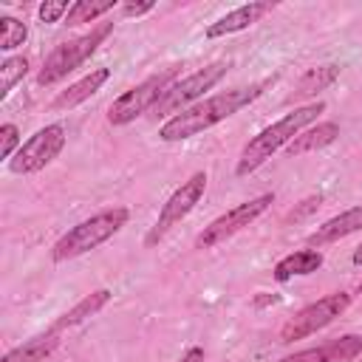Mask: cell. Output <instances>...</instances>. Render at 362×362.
Segmentation results:
<instances>
[{"instance_id":"cell-3","label":"cell","mask_w":362,"mask_h":362,"mask_svg":"<svg viewBox=\"0 0 362 362\" xmlns=\"http://www.w3.org/2000/svg\"><path fill=\"white\" fill-rule=\"evenodd\" d=\"M130 218V209L127 206H110V209H102L85 221H79L76 226H71L54 246H51V260L54 263H65V260H74L85 252H93L96 246H102L105 240H110Z\"/></svg>"},{"instance_id":"cell-20","label":"cell","mask_w":362,"mask_h":362,"mask_svg":"<svg viewBox=\"0 0 362 362\" xmlns=\"http://www.w3.org/2000/svg\"><path fill=\"white\" fill-rule=\"evenodd\" d=\"M113 8H116V0H76V3H71V11H68L65 23L68 25L93 23V20H99L102 14H107Z\"/></svg>"},{"instance_id":"cell-25","label":"cell","mask_w":362,"mask_h":362,"mask_svg":"<svg viewBox=\"0 0 362 362\" xmlns=\"http://www.w3.org/2000/svg\"><path fill=\"white\" fill-rule=\"evenodd\" d=\"M320 201H322V195H311V198H305L300 209H291V212L286 215V221H300V218H305L308 212H314V209L320 206Z\"/></svg>"},{"instance_id":"cell-18","label":"cell","mask_w":362,"mask_h":362,"mask_svg":"<svg viewBox=\"0 0 362 362\" xmlns=\"http://www.w3.org/2000/svg\"><path fill=\"white\" fill-rule=\"evenodd\" d=\"M337 76H339V65H320V68L305 71V74L300 76V82L294 85V90H291V96H288V102H303V99L317 96L320 90L331 88V85L337 82Z\"/></svg>"},{"instance_id":"cell-8","label":"cell","mask_w":362,"mask_h":362,"mask_svg":"<svg viewBox=\"0 0 362 362\" xmlns=\"http://www.w3.org/2000/svg\"><path fill=\"white\" fill-rule=\"evenodd\" d=\"M65 124L54 122V124H45L40 127L34 136H28L23 141V147L14 153V158L8 161V170L14 175H31V173H40L45 170L65 147Z\"/></svg>"},{"instance_id":"cell-10","label":"cell","mask_w":362,"mask_h":362,"mask_svg":"<svg viewBox=\"0 0 362 362\" xmlns=\"http://www.w3.org/2000/svg\"><path fill=\"white\" fill-rule=\"evenodd\" d=\"M226 71H229L226 62H212V65L198 68L195 74H189V76H184V79H175V82L167 88V93L161 96V102L156 105L153 113H156V116H167V113H178V110L192 107V102L201 99L206 90H212V88L226 76Z\"/></svg>"},{"instance_id":"cell-13","label":"cell","mask_w":362,"mask_h":362,"mask_svg":"<svg viewBox=\"0 0 362 362\" xmlns=\"http://www.w3.org/2000/svg\"><path fill=\"white\" fill-rule=\"evenodd\" d=\"M362 229V206H354V209H345L334 218H328L325 223H320L311 235H308V246H325V243H334V240H342L354 232Z\"/></svg>"},{"instance_id":"cell-6","label":"cell","mask_w":362,"mask_h":362,"mask_svg":"<svg viewBox=\"0 0 362 362\" xmlns=\"http://www.w3.org/2000/svg\"><path fill=\"white\" fill-rule=\"evenodd\" d=\"M348 305H351V294L348 291H331V294H325V297L303 305L294 317H288L283 322V328H280L277 337L286 345L288 342H297V339H305V337L322 331L325 325H331L337 317H342L348 311Z\"/></svg>"},{"instance_id":"cell-29","label":"cell","mask_w":362,"mask_h":362,"mask_svg":"<svg viewBox=\"0 0 362 362\" xmlns=\"http://www.w3.org/2000/svg\"><path fill=\"white\" fill-rule=\"evenodd\" d=\"M356 291H359V294H362V283H359V288H356Z\"/></svg>"},{"instance_id":"cell-7","label":"cell","mask_w":362,"mask_h":362,"mask_svg":"<svg viewBox=\"0 0 362 362\" xmlns=\"http://www.w3.org/2000/svg\"><path fill=\"white\" fill-rule=\"evenodd\" d=\"M204 189H206V173H204V170H198V173H192L187 181H181V187L161 204L156 223H153L150 232L144 235V246L153 249L156 243H161L164 235H167L175 223H181V221L195 209V204L204 198Z\"/></svg>"},{"instance_id":"cell-14","label":"cell","mask_w":362,"mask_h":362,"mask_svg":"<svg viewBox=\"0 0 362 362\" xmlns=\"http://www.w3.org/2000/svg\"><path fill=\"white\" fill-rule=\"evenodd\" d=\"M107 79H110V68H93V71L85 74L79 82H74V85H68L65 90H59V93L54 96L51 107H54V110H71V107L82 105L85 99H90Z\"/></svg>"},{"instance_id":"cell-1","label":"cell","mask_w":362,"mask_h":362,"mask_svg":"<svg viewBox=\"0 0 362 362\" xmlns=\"http://www.w3.org/2000/svg\"><path fill=\"white\" fill-rule=\"evenodd\" d=\"M272 82H274V76H266L260 82L240 85V88H232V90H221V93H215L209 99H201L192 107L170 116L158 127V139L161 141H184V139H192V136H198V133H204V130L226 122L229 116H235L246 105H252Z\"/></svg>"},{"instance_id":"cell-16","label":"cell","mask_w":362,"mask_h":362,"mask_svg":"<svg viewBox=\"0 0 362 362\" xmlns=\"http://www.w3.org/2000/svg\"><path fill=\"white\" fill-rule=\"evenodd\" d=\"M337 139H339V124H337V122H317V124L305 127V130L286 147V153H288L291 158H297V156L322 150V147H328V144L337 141Z\"/></svg>"},{"instance_id":"cell-4","label":"cell","mask_w":362,"mask_h":362,"mask_svg":"<svg viewBox=\"0 0 362 362\" xmlns=\"http://www.w3.org/2000/svg\"><path fill=\"white\" fill-rule=\"evenodd\" d=\"M110 34H113V23H96L88 34L59 42L45 57V62H42V68L37 74V85H54V82L65 79L68 74H74L76 68H82Z\"/></svg>"},{"instance_id":"cell-23","label":"cell","mask_w":362,"mask_h":362,"mask_svg":"<svg viewBox=\"0 0 362 362\" xmlns=\"http://www.w3.org/2000/svg\"><path fill=\"white\" fill-rule=\"evenodd\" d=\"M23 147V136H20V127L14 124V122H6L3 127H0V156L3 158H14V153Z\"/></svg>"},{"instance_id":"cell-19","label":"cell","mask_w":362,"mask_h":362,"mask_svg":"<svg viewBox=\"0 0 362 362\" xmlns=\"http://www.w3.org/2000/svg\"><path fill=\"white\" fill-rule=\"evenodd\" d=\"M57 345H59L57 331H48V334H40V337L6 351V356L0 362H45L57 351Z\"/></svg>"},{"instance_id":"cell-17","label":"cell","mask_w":362,"mask_h":362,"mask_svg":"<svg viewBox=\"0 0 362 362\" xmlns=\"http://www.w3.org/2000/svg\"><path fill=\"white\" fill-rule=\"evenodd\" d=\"M110 303V288H96V291H90V294H85L76 305H71L54 325H51V331H65V328H74V325H79V322H85L88 317H93V314H99L105 305Z\"/></svg>"},{"instance_id":"cell-11","label":"cell","mask_w":362,"mask_h":362,"mask_svg":"<svg viewBox=\"0 0 362 362\" xmlns=\"http://www.w3.org/2000/svg\"><path fill=\"white\" fill-rule=\"evenodd\" d=\"M356 356H362V334H342L322 345L294 351L280 362H351Z\"/></svg>"},{"instance_id":"cell-15","label":"cell","mask_w":362,"mask_h":362,"mask_svg":"<svg viewBox=\"0 0 362 362\" xmlns=\"http://www.w3.org/2000/svg\"><path fill=\"white\" fill-rule=\"evenodd\" d=\"M325 257L320 249H300V252H291L286 257H280L274 263V280L277 283H286L291 277H303V274H314L317 269H322Z\"/></svg>"},{"instance_id":"cell-22","label":"cell","mask_w":362,"mask_h":362,"mask_svg":"<svg viewBox=\"0 0 362 362\" xmlns=\"http://www.w3.org/2000/svg\"><path fill=\"white\" fill-rule=\"evenodd\" d=\"M28 37V28L17 17H0V51H14Z\"/></svg>"},{"instance_id":"cell-12","label":"cell","mask_w":362,"mask_h":362,"mask_svg":"<svg viewBox=\"0 0 362 362\" xmlns=\"http://www.w3.org/2000/svg\"><path fill=\"white\" fill-rule=\"evenodd\" d=\"M272 8H274V3H246V6H238V8L226 11L223 17H218L215 23H209L206 25V37L209 40H218V37H226V34H238V31L255 25Z\"/></svg>"},{"instance_id":"cell-28","label":"cell","mask_w":362,"mask_h":362,"mask_svg":"<svg viewBox=\"0 0 362 362\" xmlns=\"http://www.w3.org/2000/svg\"><path fill=\"white\" fill-rule=\"evenodd\" d=\"M351 263H354V266H362V243L354 249V255H351Z\"/></svg>"},{"instance_id":"cell-21","label":"cell","mask_w":362,"mask_h":362,"mask_svg":"<svg viewBox=\"0 0 362 362\" xmlns=\"http://www.w3.org/2000/svg\"><path fill=\"white\" fill-rule=\"evenodd\" d=\"M25 74H28V59L25 57H8L0 65V99H6Z\"/></svg>"},{"instance_id":"cell-26","label":"cell","mask_w":362,"mask_h":362,"mask_svg":"<svg viewBox=\"0 0 362 362\" xmlns=\"http://www.w3.org/2000/svg\"><path fill=\"white\" fill-rule=\"evenodd\" d=\"M153 8H156L153 0H144V3H124V6H122V14H124V17H141V14H150Z\"/></svg>"},{"instance_id":"cell-24","label":"cell","mask_w":362,"mask_h":362,"mask_svg":"<svg viewBox=\"0 0 362 362\" xmlns=\"http://www.w3.org/2000/svg\"><path fill=\"white\" fill-rule=\"evenodd\" d=\"M68 11H71V6H68L65 0H45V3L37 8V14H40L42 23H59L62 17H68Z\"/></svg>"},{"instance_id":"cell-5","label":"cell","mask_w":362,"mask_h":362,"mask_svg":"<svg viewBox=\"0 0 362 362\" xmlns=\"http://www.w3.org/2000/svg\"><path fill=\"white\" fill-rule=\"evenodd\" d=\"M181 68L178 65H170L158 74H150L147 79H141L139 85L127 88L119 99H113V105L107 107V122L113 127H122V124H130L136 122L139 116H144L147 110H156V105L161 102V96L167 93V88L178 79Z\"/></svg>"},{"instance_id":"cell-27","label":"cell","mask_w":362,"mask_h":362,"mask_svg":"<svg viewBox=\"0 0 362 362\" xmlns=\"http://www.w3.org/2000/svg\"><path fill=\"white\" fill-rule=\"evenodd\" d=\"M206 359V354H204V348H198V345H192V348H187L184 354H181V359L178 362H204Z\"/></svg>"},{"instance_id":"cell-2","label":"cell","mask_w":362,"mask_h":362,"mask_svg":"<svg viewBox=\"0 0 362 362\" xmlns=\"http://www.w3.org/2000/svg\"><path fill=\"white\" fill-rule=\"evenodd\" d=\"M322 110H325V102H308V105H303V107L288 110V113H286L283 119H277L274 124L263 127L257 136H252V139L243 144V150H240V156H238V164H235V173H238V175H249V173H255L257 167H263L280 147H288L305 127H311Z\"/></svg>"},{"instance_id":"cell-9","label":"cell","mask_w":362,"mask_h":362,"mask_svg":"<svg viewBox=\"0 0 362 362\" xmlns=\"http://www.w3.org/2000/svg\"><path fill=\"white\" fill-rule=\"evenodd\" d=\"M272 204H274V195H272V192H263V195H257V198H252V201H243V204L232 206L229 212L218 215L215 221H209V223L198 232L195 249H212V246L229 240L232 235H238L240 229H246L249 223H255Z\"/></svg>"}]
</instances>
